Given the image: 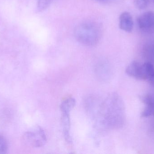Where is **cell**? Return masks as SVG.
Wrapping results in <instances>:
<instances>
[{"mask_svg":"<svg viewBox=\"0 0 154 154\" xmlns=\"http://www.w3.org/2000/svg\"><path fill=\"white\" fill-rule=\"evenodd\" d=\"M150 0H134L136 7L140 10L145 9L149 4Z\"/></svg>","mask_w":154,"mask_h":154,"instance_id":"15","label":"cell"},{"mask_svg":"<svg viewBox=\"0 0 154 154\" xmlns=\"http://www.w3.org/2000/svg\"><path fill=\"white\" fill-rule=\"evenodd\" d=\"M74 33L75 38L79 43L91 47L97 44L100 40L102 30L97 23L87 21L77 26Z\"/></svg>","mask_w":154,"mask_h":154,"instance_id":"2","label":"cell"},{"mask_svg":"<svg viewBox=\"0 0 154 154\" xmlns=\"http://www.w3.org/2000/svg\"><path fill=\"white\" fill-rule=\"evenodd\" d=\"M23 143L27 146L40 147L47 142V138L45 131L40 127L25 132L22 138Z\"/></svg>","mask_w":154,"mask_h":154,"instance_id":"3","label":"cell"},{"mask_svg":"<svg viewBox=\"0 0 154 154\" xmlns=\"http://www.w3.org/2000/svg\"><path fill=\"white\" fill-rule=\"evenodd\" d=\"M144 58L146 59V62L154 64V42L147 43L143 49Z\"/></svg>","mask_w":154,"mask_h":154,"instance_id":"10","label":"cell"},{"mask_svg":"<svg viewBox=\"0 0 154 154\" xmlns=\"http://www.w3.org/2000/svg\"><path fill=\"white\" fill-rule=\"evenodd\" d=\"M53 0H37L38 11H42L49 7Z\"/></svg>","mask_w":154,"mask_h":154,"instance_id":"13","label":"cell"},{"mask_svg":"<svg viewBox=\"0 0 154 154\" xmlns=\"http://www.w3.org/2000/svg\"><path fill=\"white\" fill-rule=\"evenodd\" d=\"M102 101L98 98L93 96H90L85 99V108L94 118L98 112Z\"/></svg>","mask_w":154,"mask_h":154,"instance_id":"7","label":"cell"},{"mask_svg":"<svg viewBox=\"0 0 154 154\" xmlns=\"http://www.w3.org/2000/svg\"><path fill=\"white\" fill-rule=\"evenodd\" d=\"M153 2L154 3V0H153Z\"/></svg>","mask_w":154,"mask_h":154,"instance_id":"17","label":"cell"},{"mask_svg":"<svg viewBox=\"0 0 154 154\" xmlns=\"http://www.w3.org/2000/svg\"><path fill=\"white\" fill-rule=\"evenodd\" d=\"M70 113L69 112H61V125L64 138L69 143H72V137L70 135Z\"/></svg>","mask_w":154,"mask_h":154,"instance_id":"8","label":"cell"},{"mask_svg":"<svg viewBox=\"0 0 154 154\" xmlns=\"http://www.w3.org/2000/svg\"><path fill=\"white\" fill-rule=\"evenodd\" d=\"M76 105V100L73 98H69L61 102L60 109L61 112L70 113Z\"/></svg>","mask_w":154,"mask_h":154,"instance_id":"11","label":"cell"},{"mask_svg":"<svg viewBox=\"0 0 154 154\" xmlns=\"http://www.w3.org/2000/svg\"><path fill=\"white\" fill-rule=\"evenodd\" d=\"M119 26L124 31L130 33L134 29V22L133 17L128 12H124L120 14L119 18Z\"/></svg>","mask_w":154,"mask_h":154,"instance_id":"9","label":"cell"},{"mask_svg":"<svg viewBox=\"0 0 154 154\" xmlns=\"http://www.w3.org/2000/svg\"><path fill=\"white\" fill-rule=\"evenodd\" d=\"M137 24L140 30L145 31L154 28V12L148 11L141 14L137 18Z\"/></svg>","mask_w":154,"mask_h":154,"instance_id":"5","label":"cell"},{"mask_svg":"<svg viewBox=\"0 0 154 154\" xmlns=\"http://www.w3.org/2000/svg\"><path fill=\"white\" fill-rule=\"evenodd\" d=\"M100 2L103 3H110L112 0H95Z\"/></svg>","mask_w":154,"mask_h":154,"instance_id":"16","label":"cell"},{"mask_svg":"<svg viewBox=\"0 0 154 154\" xmlns=\"http://www.w3.org/2000/svg\"><path fill=\"white\" fill-rule=\"evenodd\" d=\"M126 73L128 76L138 80H146V75L144 64L134 61L127 67Z\"/></svg>","mask_w":154,"mask_h":154,"instance_id":"4","label":"cell"},{"mask_svg":"<svg viewBox=\"0 0 154 154\" xmlns=\"http://www.w3.org/2000/svg\"><path fill=\"white\" fill-rule=\"evenodd\" d=\"M95 119L97 126L104 130L121 128L125 124V114L121 97L116 93L109 94L102 100Z\"/></svg>","mask_w":154,"mask_h":154,"instance_id":"1","label":"cell"},{"mask_svg":"<svg viewBox=\"0 0 154 154\" xmlns=\"http://www.w3.org/2000/svg\"><path fill=\"white\" fill-rule=\"evenodd\" d=\"M146 71V80L148 83L152 86L154 87V66L153 64L149 62L144 63Z\"/></svg>","mask_w":154,"mask_h":154,"instance_id":"12","label":"cell"},{"mask_svg":"<svg viewBox=\"0 0 154 154\" xmlns=\"http://www.w3.org/2000/svg\"><path fill=\"white\" fill-rule=\"evenodd\" d=\"M95 72L99 79L102 81H106L111 75V69L109 63L104 60L99 61L95 65Z\"/></svg>","mask_w":154,"mask_h":154,"instance_id":"6","label":"cell"},{"mask_svg":"<svg viewBox=\"0 0 154 154\" xmlns=\"http://www.w3.org/2000/svg\"><path fill=\"white\" fill-rule=\"evenodd\" d=\"M8 151V144L4 137L0 134V154H5Z\"/></svg>","mask_w":154,"mask_h":154,"instance_id":"14","label":"cell"}]
</instances>
